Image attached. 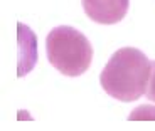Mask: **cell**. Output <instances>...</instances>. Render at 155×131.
Masks as SVG:
<instances>
[{"label": "cell", "instance_id": "1", "mask_svg": "<svg viewBox=\"0 0 155 131\" xmlns=\"http://www.w3.org/2000/svg\"><path fill=\"white\" fill-rule=\"evenodd\" d=\"M152 61L135 47L118 49L100 74V84L108 96L121 103L137 101L147 93Z\"/></svg>", "mask_w": 155, "mask_h": 131}, {"label": "cell", "instance_id": "2", "mask_svg": "<svg viewBox=\"0 0 155 131\" xmlns=\"http://www.w3.org/2000/svg\"><path fill=\"white\" fill-rule=\"evenodd\" d=\"M46 52L51 66L68 77L84 74L93 61L91 42L71 25H59L47 34Z\"/></svg>", "mask_w": 155, "mask_h": 131}, {"label": "cell", "instance_id": "3", "mask_svg": "<svg viewBox=\"0 0 155 131\" xmlns=\"http://www.w3.org/2000/svg\"><path fill=\"white\" fill-rule=\"evenodd\" d=\"M84 14L96 24L113 25L125 19L130 0H81Z\"/></svg>", "mask_w": 155, "mask_h": 131}, {"label": "cell", "instance_id": "4", "mask_svg": "<svg viewBox=\"0 0 155 131\" xmlns=\"http://www.w3.org/2000/svg\"><path fill=\"white\" fill-rule=\"evenodd\" d=\"M17 40H19L17 76L24 77L37 62V39L27 25L17 24Z\"/></svg>", "mask_w": 155, "mask_h": 131}, {"label": "cell", "instance_id": "5", "mask_svg": "<svg viewBox=\"0 0 155 131\" xmlns=\"http://www.w3.org/2000/svg\"><path fill=\"white\" fill-rule=\"evenodd\" d=\"M128 120L130 121H155V106H150V104L138 106V108H135L130 113Z\"/></svg>", "mask_w": 155, "mask_h": 131}, {"label": "cell", "instance_id": "6", "mask_svg": "<svg viewBox=\"0 0 155 131\" xmlns=\"http://www.w3.org/2000/svg\"><path fill=\"white\" fill-rule=\"evenodd\" d=\"M147 97L155 103V61H152V69H150V79H148V86H147Z\"/></svg>", "mask_w": 155, "mask_h": 131}]
</instances>
